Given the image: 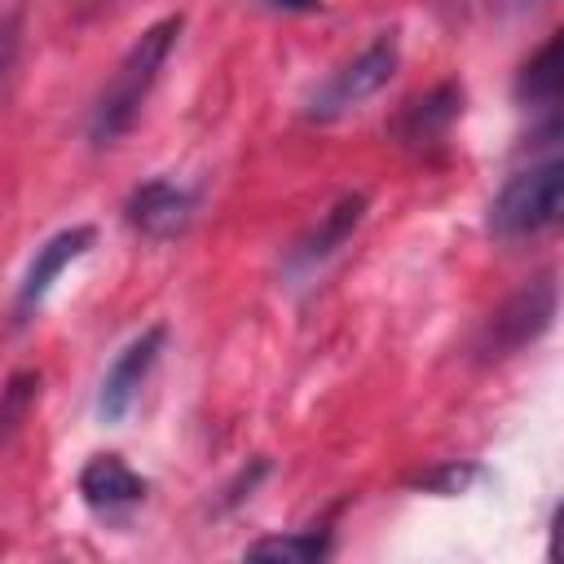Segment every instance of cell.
Masks as SVG:
<instances>
[{
  "label": "cell",
  "mask_w": 564,
  "mask_h": 564,
  "mask_svg": "<svg viewBox=\"0 0 564 564\" xmlns=\"http://www.w3.org/2000/svg\"><path fill=\"white\" fill-rule=\"evenodd\" d=\"M397 66H401L397 35L383 31V35H375L352 62H344V66L313 93L308 115H313V119H339V115L357 110L366 97H375V93L397 75Z\"/></svg>",
  "instance_id": "4"
},
{
  "label": "cell",
  "mask_w": 564,
  "mask_h": 564,
  "mask_svg": "<svg viewBox=\"0 0 564 564\" xmlns=\"http://www.w3.org/2000/svg\"><path fill=\"white\" fill-rule=\"evenodd\" d=\"M75 489L84 498L88 511H97L101 520H123L132 507L145 502L150 494V480L141 471H132L123 463V454H93L79 476H75Z\"/></svg>",
  "instance_id": "8"
},
{
  "label": "cell",
  "mask_w": 564,
  "mask_h": 564,
  "mask_svg": "<svg viewBox=\"0 0 564 564\" xmlns=\"http://www.w3.org/2000/svg\"><path fill=\"white\" fill-rule=\"evenodd\" d=\"M35 401H40V375L35 370H18L4 379V388H0V449L22 432Z\"/></svg>",
  "instance_id": "13"
},
{
  "label": "cell",
  "mask_w": 564,
  "mask_h": 564,
  "mask_svg": "<svg viewBox=\"0 0 564 564\" xmlns=\"http://www.w3.org/2000/svg\"><path fill=\"white\" fill-rule=\"evenodd\" d=\"M366 194L361 189H352V194H344V198H335L322 216H317V225L291 247V256H286V273L291 278H308L313 269H322L352 234H357V225L366 220Z\"/></svg>",
  "instance_id": "10"
},
{
  "label": "cell",
  "mask_w": 564,
  "mask_h": 564,
  "mask_svg": "<svg viewBox=\"0 0 564 564\" xmlns=\"http://www.w3.org/2000/svg\"><path fill=\"white\" fill-rule=\"evenodd\" d=\"M181 26H185L181 13H167V18L150 22V26L128 44V53H123L119 66L110 70V79H106V88L97 93L93 115H88V141H93L97 150L115 145V141L137 123L141 106L150 101V93H154L163 66H167V57H172V48H176V40H181Z\"/></svg>",
  "instance_id": "1"
},
{
  "label": "cell",
  "mask_w": 564,
  "mask_h": 564,
  "mask_svg": "<svg viewBox=\"0 0 564 564\" xmlns=\"http://www.w3.org/2000/svg\"><path fill=\"white\" fill-rule=\"evenodd\" d=\"M555 308H560V286H555V273L542 269L538 278H529L524 286H516L485 322V335H480V352L485 357H511L520 348H529L533 339H542L555 322Z\"/></svg>",
  "instance_id": "3"
},
{
  "label": "cell",
  "mask_w": 564,
  "mask_h": 564,
  "mask_svg": "<svg viewBox=\"0 0 564 564\" xmlns=\"http://www.w3.org/2000/svg\"><path fill=\"white\" fill-rule=\"evenodd\" d=\"M560 48H564V40H560V31H555V35H546V44L520 66V79H516L520 106H529V110H555V106H560V88H564Z\"/></svg>",
  "instance_id": "11"
},
{
  "label": "cell",
  "mask_w": 564,
  "mask_h": 564,
  "mask_svg": "<svg viewBox=\"0 0 564 564\" xmlns=\"http://www.w3.org/2000/svg\"><path fill=\"white\" fill-rule=\"evenodd\" d=\"M123 212H128V225L137 234H145L154 242H167V238H176L189 225V216H194V189L181 185L176 176H150V181H141L128 194V207Z\"/></svg>",
  "instance_id": "9"
},
{
  "label": "cell",
  "mask_w": 564,
  "mask_h": 564,
  "mask_svg": "<svg viewBox=\"0 0 564 564\" xmlns=\"http://www.w3.org/2000/svg\"><path fill=\"white\" fill-rule=\"evenodd\" d=\"M93 247H97V229H93V225H66V229H57L53 238H44V242L35 247V256H31L26 273H22V282H18V295H13L18 322H26V317L44 304V295L53 291V282H57L79 256H88Z\"/></svg>",
  "instance_id": "7"
},
{
  "label": "cell",
  "mask_w": 564,
  "mask_h": 564,
  "mask_svg": "<svg viewBox=\"0 0 564 564\" xmlns=\"http://www.w3.org/2000/svg\"><path fill=\"white\" fill-rule=\"evenodd\" d=\"M264 4H273L282 13H317L322 9V0H264Z\"/></svg>",
  "instance_id": "15"
},
{
  "label": "cell",
  "mask_w": 564,
  "mask_h": 564,
  "mask_svg": "<svg viewBox=\"0 0 564 564\" xmlns=\"http://www.w3.org/2000/svg\"><path fill=\"white\" fill-rule=\"evenodd\" d=\"M163 344H167V326L154 322V326H145L137 339H128V344L115 352V361L106 366L101 388H97V419H101V423H123V419H128V410H132L141 383L150 379V370H154L159 357H163Z\"/></svg>",
  "instance_id": "5"
},
{
  "label": "cell",
  "mask_w": 564,
  "mask_h": 564,
  "mask_svg": "<svg viewBox=\"0 0 564 564\" xmlns=\"http://www.w3.org/2000/svg\"><path fill=\"white\" fill-rule=\"evenodd\" d=\"M480 476H485V471H480L476 463H441V467L414 476V489H427V494H441V498H458V494H467Z\"/></svg>",
  "instance_id": "14"
},
{
  "label": "cell",
  "mask_w": 564,
  "mask_h": 564,
  "mask_svg": "<svg viewBox=\"0 0 564 564\" xmlns=\"http://www.w3.org/2000/svg\"><path fill=\"white\" fill-rule=\"evenodd\" d=\"M247 560H282V564H317L330 555V533L326 529H295L278 538H256L242 551Z\"/></svg>",
  "instance_id": "12"
},
{
  "label": "cell",
  "mask_w": 564,
  "mask_h": 564,
  "mask_svg": "<svg viewBox=\"0 0 564 564\" xmlns=\"http://www.w3.org/2000/svg\"><path fill=\"white\" fill-rule=\"evenodd\" d=\"M560 207H564V163L551 154L502 181V189L489 203V234L502 242L538 238L560 220Z\"/></svg>",
  "instance_id": "2"
},
{
  "label": "cell",
  "mask_w": 564,
  "mask_h": 564,
  "mask_svg": "<svg viewBox=\"0 0 564 564\" xmlns=\"http://www.w3.org/2000/svg\"><path fill=\"white\" fill-rule=\"evenodd\" d=\"M463 101H467L463 84H458V79H441L436 88L410 97V101L397 110V119H392V141H397L401 150H410V154L436 150V145L449 137V128L463 119Z\"/></svg>",
  "instance_id": "6"
}]
</instances>
